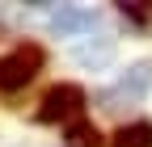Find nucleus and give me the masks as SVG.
Here are the masks:
<instances>
[{
    "label": "nucleus",
    "instance_id": "obj_3",
    "mask_svg": "<svg viewBox=\"0 0 152 147\" xmlns=\"http://www.w3.org/2000/svg\"><path fill=\"white\" fill-rule=\"evenodd\" d=\"M97 25V13L93 9H80V4H59L51 13V34H59V38H72V34H85Z\"/></svg>",
    "mask_w": 152,
    "mask_h": 147
},
{
    "label": "nucleus",
    "instance_id": "obj_6",
    "mask_svg": "<svg viewBox=\"0 0 152 147\" xmlns=\"http://www.w3.org/2000/svg\"><path fill=\"white\" fill-rule=\"evenodd\" d=\"M114 147H152V126L148 122H131L114 135Z\"/></svg>",
    "mask_w": 152,
    "mask_h": 147
},
{
    "label": "nucleus",
    "instance_id": "obj_1",
    "mask_svg": "<svg viewBox=\"0 0 152 147\" xmlns=\"http://www.w3.org/2000/svg\"><path fill=\"white\" fill-rule=\"evenodd\" d=\"M38 67H42V50L38 46H17L9 55H0V93H17V88H26Z\"/></svg>",
    "mask_w": 152,
    "mask_h": 147
},
{
    "label": "nucleus",
    "instance_id": "obj_5",
    "mask_svg": "<svg viewBox=\"0 0 152 147\" xmlns=\"http://www.w3.org/2000/svg\"><path fill=\"white\" fill-rule=\"evenodd\" d=\"M110 59H114V42H80V46H76V63H80V67H93V71H97Z\"/></svg>",
    "mask_w": 152,
    "mask_h": 147
},
{
    "label": "nucleus",
    "instance_id": "obj_4",
    "mask_svg": "<svg viewBox=\"0 0 152 147\" xmlns=\"http://www.w3.org/2000/svg\"><path fill=\"white\" fill-rule=\"evenodd\" d=\"M148 88H152V63L140 59V63H131L123 76H118L114 97H123V101H140V97H148Z\"/></svg>",
    "mask_w": 152,
    "mask_h": 147
},
{
    "label": "nucleus",
    "instance_id": "obj_7",
    "mask_svg": "<svg viewBox=\"0 0 152 147\" xmlns=\"http://www.w3.org/2000/svg\"><path fill=\"white\" fill-rule=\"evenodd\" d=\"M68 147H102L97 126H89V122H72V126H68Z\"/></svg>",
    "mask_w": 152,
    "mask_h": 147
},
{
    "label": "nucleus",
    "instance_id": "obj_2",
    "mask_svg": "<svg viewBox=\"0 0 152 147\" xmlns=\"http://www.w3.org/2000/svg\"><path fill=\"white\" fill-rule=\"evenodd\" d=\"M85 109V93L76 84H55L51 93L42 97V105H38V122H76V114Z\"/></svg>",
    "mask_w": 152,
    "mask_h": 147
}]
</instances>
